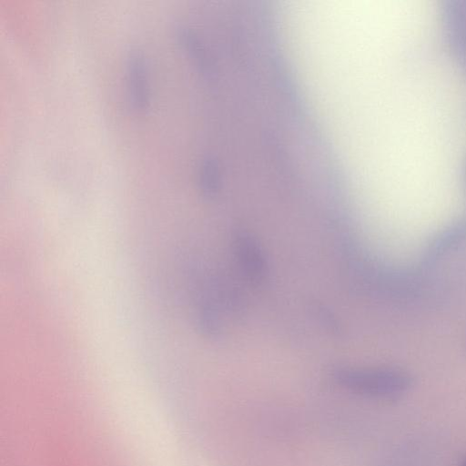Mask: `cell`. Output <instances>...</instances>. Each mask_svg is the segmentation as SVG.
I'll return each mask as SVG.
<instances>
[{"instance_id":"obj_1","label":"cell","mask_w":466,"mask_h":466,"mask_svg":"<svg viewBox=\"0 0 466 466\" xmlns=\"http://www.w3.org/2000/svg\"><path fill=\"white\" fill-rule=\"evenodd\" d=\"M338 382L355 394L388 399L405 393L410 378L394 370H344L336 374Z\"/></svg>"},{"instance_id":"obj_2","label":"cell","mask_w":466,"mask_h":466,"mask_svg":"<svg viewBox=\"0 0 466 466\" xmlns=\"http://www.w3.org/2000/svg\"><path fill=\"white\" fill-rule=\"evenodd\" d=\"M142 50L130 48L125 58L127 103L133 113H144L151 106L152 94L148 66Z\"/></svg>"},{"instance_id":"obj_3","label":"cell","mask_w":466,"mask_h":466,"mask_svg":"<svg viewBox=\"0 0 466 466\" xmlns=\"http://www.w3.org/2000/svg\"><path fill=\"white\" fill-rule=\"evenodd\" d=\"M461 466H466V458L464 459V461H463V462H462Z\"/></svg>"}]
</instances>
